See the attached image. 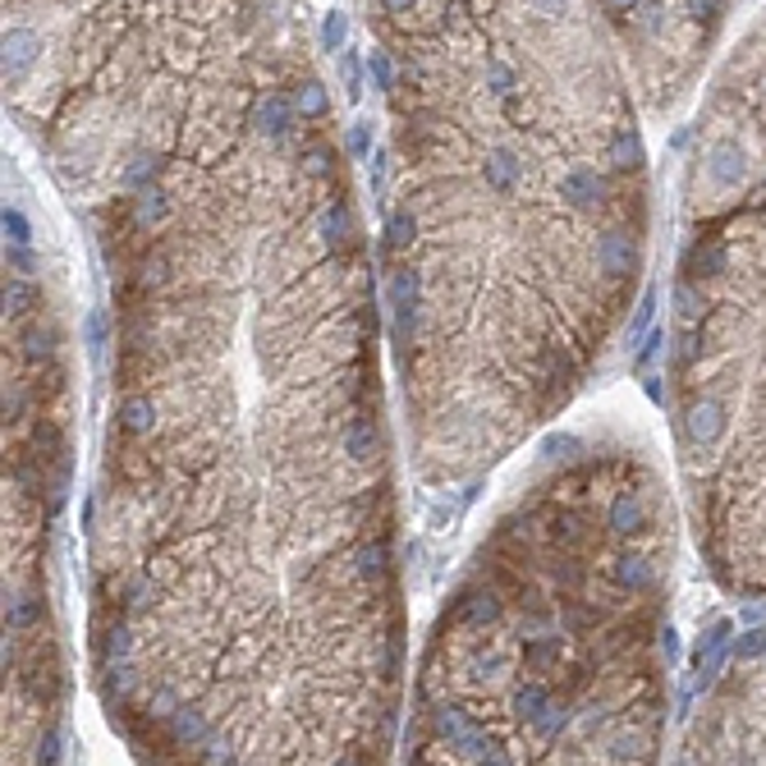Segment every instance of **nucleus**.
Segmentation results:
<instances>
[{"label": "nucleus", "mask_w": 766, "mask_h": 766, "mask_svg": "<svg viewBox=\"0 0 766 766\" xmlns=\"http://www.w3.org/2000/svg\"><path fill=\"white\" fill-rule=\"evenodd\" d=\"M743 143V138H739ZM707 207L670 290V436L680 506L716 583L766 597V174Z\"/></svg>", "instance_id": "20e7f679"}, {"label": "nucleus", "mask_w": 766, "mask_h": 766, "mask_svg": "<svg viewBox=\"0 0 766 766\" xmlns=\"http://www.w3.org/2000/svg\"><path fill=\"white\" fill-rule=\"evenodd\" d=\"M674 766H766V624L743 633L703 684Z\"/></svg>", "instance_id": "423d86ee"}, {"label": "nucleus", "mask_w": 766, "mask_h": 766, "mask_svg": "<svg viewBox=\"0 0 766 766\" xmlns=\"http://www.w3.org/2000/svg\"><path fill=\"white\" fill-rule=\"evenodd\" d=\"M5 551H10V716L5 766H51L56 670L37 633L41 542L70 436V358L60 317L33 280L28 239L5 244Z\"/></svg>", "instance_id": "39448f33"}, {"label": "nucleus", "mask_w": 766, "mask_h": 766, "mask_svg": "<svg viewBox=\"0 0 766 766\" xmlns=\"http://www.w3.org/2000/svg\"><path fill=\"white\" fill-rule=\"evenodd\" d=\"M317 120L271 134L276 166H230V143L193 203L170 180L129 198L93 661L143 766H390L404 661L390 354Z\"/></svg>", "instance_id": "f257e3e1"}, {"label": "nucleus", "mask_w": 766, "mask_h": 766, "mask_svg": "<svg viewBox=\"0 0 766 766\" xmlns=\"http://www.w3.org/2000/svg\"><path fill=\"white\" fill-rule=\"evenodd\" d=\"M390 24L386 340L409 464L464 487L583 396L643 271V134L537 0H413Z\"/></svg>", "instance_id": "f03ea898"}, {"label": "nucleus", "mask_w": 766, "mask_h": 766, "mask_svg": "<svg viewBox=\"0 0 766 766\" xmlns=\"http://www.w3.org/2000/svg\"><path fill=\"white\" fill-rule=\"evenodd\" d=\"M321 37H326V47H340L344 41V14H326V28H321Z\"/></svg>", "instance_id": "0eeeda50"}, {"label": "nucleus", "mask_w": 766, "mask_h": 766, "mask_svg": "<svg viewBox=\"0 0 766 766\" xmlns=\"http://www.w3.org/2000/svg\"><path fill=\"white\" fill-rule=\"evenodd\" d=\"M674 500L616 427H574L500 506L423 652L409 766H661Z\"/></svg>", "instance_id": "7ed1b4c3"}]
</instances>
